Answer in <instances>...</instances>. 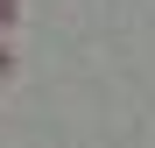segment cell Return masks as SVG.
Listing matches in <instances>:
<instances>
[{"mask_svg": "<svg viewBox=\"0 0 155 148\" xmlns=\"http://www.w3.org/2000/svg\"><path fill=\"white\" fill-rule=\"evenodd\" d=\"M0 35H7V42L21 35V0H0Z\"/></svg>", "mask_w": 155, "mask_h": 148, "instance_id": "6da1fadb", "label": "cell"}, {"mask_svg": "<svg viewBox=\"0 0 155 148\" xmlns=\"http://www.w3.org/2000/svg\"><path fill=\"white\" fill-rule=\"evenodd\" d=\"M7 71H14V42L0 35V78H7Z\"/></svg>", "mask_w": 155, "mask_h": 148, "instance_id": "7a4b0ae2", "label": "cell"}]
</instances>
